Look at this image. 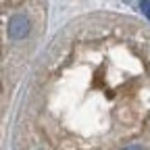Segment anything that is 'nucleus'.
Here are the masks:
<instances>
[{"mask_svg": "<svg viewBox=\"0 0 150 150\" xmlns=\"http://www.w3.org/2000/svg\"><path fill=\"white\" fill-rule=\"evenodd\" d=\"M31 25H29V19L23 17V15H13L11 21H8V35L13 40H23L27 38Z\"/></svg>", "mask_w": 150, "mask_h": 150, "instance_id": "nucleus-1", "label": "nucleus"}, {"mask_svg": "<svg viewBox=\"0 0 150 150\" xmlns=\"http://www.w3.org/2000/svg\"><path fill=\"white\" fill-rule=\"evenodd\" d=\"M121 150H144L140 144H131V146H125V148H121Z\"/></svg>", "mask_w": 150, "mask_h": 150, "instance_id": "nucleus-3", "label": "nucleus"}, {"mask_svg": "<svg viewBox=\"0 0 150 150\" xmlns=\"http://www.w3.org/2000/svg\"><path fill=\"white\" fill-rule=\"evenodd\" d=\"M140 6H142V11H144V15L150 19V0H140Z\"/></svg>", "mask_w": 150, "mask_h": 150, "instance_id": "nucleus-2", "label": "nucleus"}]
</instances>
